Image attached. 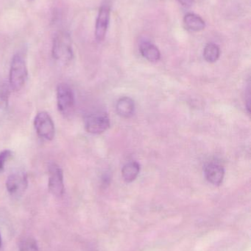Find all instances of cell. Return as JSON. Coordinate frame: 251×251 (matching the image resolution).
<instances>
[{"label":"cell","mask_w":251,"mask_h":251,"mask_svg":"<svg viewBox=\"0 0 251 251\" xmlns=\"http://www.w3.org/2000/svg\"><path fill=\"white\" fill-rule=\"evenodd\" d=\"M5 184L10 196L15 198L20 197L28 188V174L25 171L13 173L7 177Z\"/></svg>","instance_id":"cell-5"},{"label":"cell","mask_w":251,"mask_h":251,"mask_svg":"<svg viewBox=\"0 0 251 251\" xmlns=\"http://www.w3.org/2000/svg\"><path fill=\"white\" fill-rule=\"evenodd\" d=\"M52 55L56 61L67 64L73 59L72 39L67 32H60L55 36L52 47Z\"/></svg>","instance_id":"cell-1"},{"label":"cell","mask_w":251,"mask_h":251,"mask_svg":"<svg viewBox=\"0 0 251 251\" xmlns=\"http://www.w3.org/2000/svg\"><path fill=\"white\" fill-rule=\"evenodd\" d=\"M48 189L55 197H61L64 193L63 170L56 163L49 166Z\"/></svg>","instance_id":"cell-6"},{"label":"cell","mask_w":251,"mask_h":251,"mask_svg":"<svg viewBox=\"0 0 251 251\" xmlns=\"http://www.w3.org/2000/svg\"><path fill=\"white\" fill-rule=\"evenodd\" d=\"M141 55L148 61L156 63L161 58V52L157 47L150 42H143L140 45Z\"/></svg>","instance_id":"cell-12"},{"label":"cell","mask_w":251,"mask_h":251,"mask_svg":"<svg viewBox=\"0 0 251 251\" xmlns=\"http://www.w3.org/2000/svg\"><path fill=\"white\" fill-rule=\"evenodd\" d=\"M10 91L7 85L2 84L0 85V116L4 114L8 105Z\"/></svg>","instance_id":"cell-15"},{"label":"cell","mask_w":251,"mask_h":251,"mask_svg":"<svg viewBox=\"0 0 251 251\" xmlns=\"http://www.w3.org/2000/svg\"><path fill=\"white\" fill-rule=\"evenodd\" d=\"M13 156L12 151L5 149L0 152V174L4 171L6 164Z\"/></svg>","instance_id":"cell-17"},{"label":"cell","mask_w":251,"mask_h":251,"mask_svg":"<svg viewBox=\"0 0 251 251\" xmlns=\"http://www.w3.org/2000/svg\"><path fill=\"white\" fill-rule=\"evenodd\" d=\"M26 62L22 54H15L12 59L9 73V85L12 90L19 91L23 88L28 79Z\"/></svg>","instance_id":"cell-2"},{"label":"cell","mask_w":251,"mask_h":251,"mask_svg":"<svg viewBox=\"0 0 251 251\" xmlns=\"http://www.w3.org/2000/svg\"><path fill=\"white\" fill-rule=\"evenodd\" d=\"M110 21V8L109 6L103 5L99 10L95 25V38L101 42L106 38Z\"/></svg>","instance_id":"cell-8"},{"label":"cell","mask_w":251,"mask_h":251,"mask_svg":"<svg viewBox=\"0 0 251 251\" xmlns=\"http://www.w3.org/2000/svg\"><path fill=\"white\" fill-rule=\"evenodd\" d=\"M116 112L123 118H130L135 111V103L129 97H122L116 103Z\"/></svg>","instance_id":"cell-10"},{"label":"cell","mask_w":251,"mask_h":251,"mask_svg":"<svg viewBox=\"0 0 251 251\" xmlns=\"http://www.w3.org/2000/svg\"><path fill=\"white\" fill-rule=\"evenodd\" d=\"M221 56V50L217 44L210 43L205 47L203 57L208 63H215Z\"/></svg>","instance_id":"cell-14"},{"label":"cell","mask_w":251,"mask_h":251,"mask_svg":"<svg viewBox=\"0 0 251 251\" xmlns=\"http://www.w3.org/2000/svg\"><path fill=\"white\" fill-rule=\"evenodd\" d=\"M204 171L206 179L211 184L218 186L223 181L225 171L220 164L211 162L206 165Z\"/></svg>","instance_id":"cell-9"},{"label":"cell","mask_w":251,"mask_h":251,"mask_svg":"<svg viewBox=\"0 0 251 251\" xmlns=\"http://www.w3.org/2000/svg\"><path fill=\"white\" fill-rule=\"evenodd\" d=\"M1 234H0V249H1Z\"/></svg>","instance_id":"cell-19"},{"label":"cell","mask_w":251,"mask_h":251,"mask_svg":"<svg viewBox=\"0 0 251 251\" xmlns=\"http://www.w3.org/2000/svg\"><path fill=\"white\" fill-rule=\"evenodd\" d=\"M110 120L106 113H95L88 115L85 119V130L90 134H100L109 129Z\"/></svg>","instance_id":"cell-7"},{"label":"cell","mask_w":251,"mask_h":251,"mask_svg":"<svg viewBox=\"0 0 251 251\" xmlns=\"http://www.w3.org/2000/svg\"><path fill=\"white\" fill-rule=\"evenodd\" d=\"M181 5L185 7H190L194 3L195 0H178Z\"/></svg>","instance_id":"cell-18"},{"label":"cell","mask_w":251,"mask_h":251,"mask_svg":"<svg viewBox=\"0 0 251 251\" xmlns=\"http://www.w3.org/2000/svg\"><path fill=\"white\" fill-rule=\"evenodd\" d=\"M19 251H39L36 240L32 237H25L19 244Z\"/></svg>","instance_id":"cell-16"},{"label":"cell","mask_w":251,"mask_h":251,"mask_svg":"<svg viewBox=\"0 0 251 251\" xmlns=\"http://www.w3.org/2000/svg\"><path fill=\"white\" fill-rule=\"evenodd\" d=\"M34 127L41 138L52 140L56 134V128L51 116L46 112H40L34 119Z\"/></svg>","instance_id":"cell-4"},{"label":"cell","mask_w":251,"mask_h":251,"mask_svg":"<svg viewBox=\"0 0 251 251\" xmlns=\"http://www.w3.org/2000/svg\"><path fill=\"white\" fill-rule=\"evenodd\" d=\"M56 99L59 112L64 116L73 113L75 107V97L73 90L66 83H60L56 90Z\"/></svg>","instance_id":"cell-3"},{"label":"cell","mask_w":251,"mask_h":251,"mask_svg":"<svg viewBox=\"0 0 251 251\" xmlns=\"http://www.w3.org/2000/svg\"><path fill=\"white\" fill-rule=\"evenodd\" d=\"M139 172L140 165L138 162H128L122 168V178L126 182H132L138 177Z\"/></svg>","instance_id":"cell-13"},{"label":"cell","mask_w":251,"mask_h":251,"mask_svg":"<svg viewBox=\"0 0 251 251\" xmlns=\"http://www.w3.org/2000/svg\"><path fill=\"white\" fill-rule=\"evenodd\" d=\"M184 22L186 28L192 32H200L204 29L206 26L203 19L195 13H189L185 15Z\"/></svg>","instance_id":"cell-11"}]
</instances>
